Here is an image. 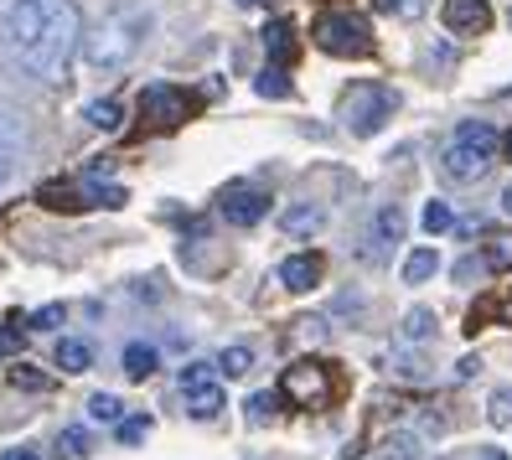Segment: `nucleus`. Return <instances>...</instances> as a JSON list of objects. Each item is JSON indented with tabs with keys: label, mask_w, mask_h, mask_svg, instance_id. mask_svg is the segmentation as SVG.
<instances>
[{
	"label": "nucleus",
	"mask_w": 512,
	"mask_h": 460,
	"mask_svg": "<svg viewBox=\"0 0 512 460\" xmlns=\"http://www.w3.org/2000/svg\"><path fill=\"white\" fill-rule=\"evenodd\" d=\"M218 212H223V223H233V228H254V223L269 218V192L249 187V181H233V187L218 197Z\"/></svg>",
	"instance_id": "9"
},
{
	"label": "nucleus",
	"mask_w": 512,
	"mask_h": 460,
	"mask_svg": "<svg viewBox=\"0 0 512 460\" xmlns=\"http://www.w3.org/2000/svg\"><path fill=\"white\" fill-rule=\"evenodd\" d=\"M280 285L295 290V295L316 290V285H321V254H290V259L280 264Z\"/></svg>",
	"instance_id": "13"
},
{
	"label": "nucleus",
	"mask_w": 512,
	"mask_h": 460,
	"mask_svg": "<svg viewBox=\"0 0 512 460\" xmlns=\"http://www.w3.org/2000/svg\"><path fill=\"white\" fill-rule=\"evenodd\" d=\"M0 460H42V455H37V450H26V445H16V450H6Z\"/></svg>",
	"instance_id": "36"
},
{
	"label": "nucleus",
	"mask_w": 512,
	"mask_h": 460,
	"mask_svg": "<svg viewBox=\"0 0 512 460\" xmlns=\"http://www.w3.org/2000/svg\"><path fill=\"white\" fill-rule=\"evenodd\" d=\"M21 347H26V336H21L16 326H11V331H0V352H21Z\"/></svg>",
	"instance_id": "35"
},
{
	"label": "nucleus",
	"mask_w": 512,
	"mask_h": 460,
	"mask_svg": "<svg viewBox=\"0 0 512 460\" xmlns=\"http://www.w3.org/2000/svg\"><path fill=\"white\" fill-rule=\"evenodd\" d=\"M404 233H409V218H404V207L399 202H383L373 218H368V228H363V243H357V259L363 264H388L394 259V249L404 243Z\"/></svg>",
	"instance_id": "6"
},
{
	"label": "nucleus",
	"mask_w": 512,
	"mask_h": 460,
	"mask_svg": "<svg viewBox=\"0 0 512 460\" xmlns=\"http://www.w3.org/2000/svg\"><path fill=\"white\" fill-rule=\"evenodd\" d=\"M425 455V440L414 435V429H394L378 450H373V460H419Z\"/></svg>",
	"instance_id": "15"
},
{
	"label": "nucleus",
	"mask_w": 512,
	"mask_h": 460,
	"mask_svg": "<svg viewBox=\"0 0 512 460\" xmlns=\"http://www.w3.org/2000/svg\"><path fill=\"white\" fill-rule=\"evenodd\" d=\"M83 119L94 130H119V125H125V104H119V99H99V104L83 109Z\"/></svg>",
	"instance_id": "19"
},
{
	"label": "nucleus",
	"mask_w": 512,
	"mask_h": 460,
	"mask_svg": "<svg viewBox=\"0 0 512 460\" xmlns=\"http://www.w3.org/2000/svg\"><path fill=\"white\" fill-rule=\"evenodd\" d=\"M383 11H394V16H419L425 11V0H378Z\"/></svg>",
	"instance_id": "33"
},
{
	"label": "nucleus",
	"mask_w": 512,
	"mask_h": 460,
	"mask_svg": "<svg viewBox=\"0 0 512 460\" xmlns=\"http://www.w3.org/2000/svg\"><path fill=\"white\" fill-rule=\"evenodd\" d=\"M68 316V305H42V311L32 316V331H52V326H63Z\"/></svg>",
	"instance_id": "31"
},
{
	"label": "nucleus",
	"mask_w": 512,
	"mask_h": 460,
	"mask_svg": "<svg viewBox=\"0 0 512 460\" xmlns=\"http://www.w3.org/2000/svg\"><path fill=\"white\" fill-rule=\"evenodd\" d=\"M57 450H63L68 460H78V455L94 450V435H88L83 424H73V429H63V435H57Z\"/></svg>",
	"instance_id": "23"
},
{
	"label": "nucleus",
	"mask_w": 512,
	"mask_h": 460,
	"mask_svg": "<svg viewBox=\"0 0 512 460\" xmlns=\"http://www.w3.org/2000/svg\"><path fill=\"white\" fill-rule=\"evenodd\" d=\"M254 88H259L264 99H285V94H290V83H285V68H280V63H269V68L259 73V83H254Z\"/></svg>",
	"instance_id": "25"
},
{
	"label": "nucleus",
	"mask_w": 512,
	"mask_h": 460,
	"mask_svg": "<svg viewBox=\"0 0 512 460\" xmlns=\"http://www.w3.org/2000/svg\"><path fill=\"white\" fill-rule=\"evenodd\" d=\"M238 6H244V11L254 6V11H259V6H275V0H238Z\"/></svg>",
	"instance_id": "38"
},
{
	"label": "nucleus",
	"mask_w": 512,
	"mask_h": 460,
	"mask_svg": "<svg viewBox=\"0 0 512 460\" xmlns=\"http://www.w3.org/2000/svg\"><path fill=\"white\" fill-rule=\"evenodd\" d=\"M280 223H285L290 238H311V233L326 223V207H321V202H290Z\"/></svg>",
	"instance_id": "14"
},
{
	"label": "nucleus",
	"mask_w": 512,
	"mask_h": 460,
	"mask_svg": "<svg viewBox=\"0 0 512 460\" xmlns=\"http://www.w3.org/2000/svg\"><path fill=\"white\" fill-rule=\"evenodd\" d=\"M487 419H492L497 429H512V388H497V393L487 398Z\"/></svg>",
	"instance_id": "27"
},
{
	"label": "nucleus",
	"mask_w": 512,
	"mask_h": 460,
	"mask_svg": "<svg viewBox=\"0 0 512 460\" xmlns=\"http://www.w3.org/2000/svg\"><path fill=\"white\" fill-rule=\"evenodd\" d=\"M182 388H187V414L192 419H218L223 414V383L213 378V367L207 362H187L182 367Z\"/></svg>",
	"instance_id": "8"
},
{
	"label": "nucleus",
	"mask_w": 512,
	"mask_h": 460,
	"mask_svg": "<svg viewBox=\"0 0 512 460\" xmlns=\"http://www.w3.org/2000/svg\"><path fill=\"white\" fill-rule=\"evenodd\" d=\"M440 460H456V455H440Z\"/></svg>",
	"instance_id": "40"
},
{
	"label": "nucleus",
	"mask_w": 512,
	"mask_h": 460,
	"mask_svg": "<svg viewBox=\"0 0 512 460\" xmlns=\"http://www.w3.org/2000/svg\"><path fill=\"white\" fill-rule=\"evenodd\" d=\"M264 52H269V63H290V57H295V26L290 21H269L264 26Z\"/></svg>",
	"instance_id": "16"
},
{
	"label": "nucleus",
	"mask_w": 512,
	"mask_h": 460,
	"mask_svg": "<svg viewBox=\"0 0 512 460\" xmlns=\"http://www.w3.org/2000/svg\"><path fill=\"white\" fill-rule=\"evenodd\" d=\"M440 21H445L450 37H481L492 26V6H487V0H445Z\"/></svg>",
	"instance_id": "11"
},
{
	"label": "nucleus",
	"mask_w": 512,
	"mask_h": 460,
	"mask_svg": "<svg viewBox=\"0 0 512 460\" xmlns=\"http://www.w3.org/2000/svg\"><path fill=\"white\" fill-rule=\"evenodd\" d=\"M435 269H440V254H435V249H414V254L404 259V285H425Z\"/></svg>",
	"instance_id": "21"
},
{
	"label": "nucleus",
	"mask_w": 512,
	"mask_h": 460,
	"mask_svg": "<svg viewBox=\"0 0 512 460\" xmlns=\"http://www.w3.org/2000/svg\"><path fill=\"white\" fill-rule=\"evenodd\" d=\"M285 398L295 409H326V398H331V367L326 362H290L285 367V378H280Z\"/></svg>",
	"instance_id": "7"
},
{
	"label": "nucleus",
	"mask_w": 512,
	"mask_h": 460,
	"mask_svg": "<svg viewBox=\"0 0 512 460\" xmlns=\"http://www.w3.org/2000/svg\"><path fill=\"white\" fill-rule=\"evenodd\" d=\"M0 42L26 78L63 83L83 42V16L73 0H0Z\"/></svg>",
	"instance_id": "1"
},
{
	"label": "nucleus",
	"mask_w": 512,
	"mask_h": 460,
	"mask_svg": "<svg viewBox=\"0 0 512 460\" xmlns=\"http://www.w3.org/2000/svg\"><path fill=\"white\" fill-rule=\"evenodd\" d=\"M145 429H150L145 419H130V424L119 419V440H125V445H140V440H145Z\"/></svg>",
	"instance_id": "32"
},
{
	"label": "nucleus",
	"mask_w": 512,
	"mask_h": 460,
	"mask_svg": "<svg viewBox=\"0 0 512 460\" xmlns=\"http://www.w3.org/2000/svg\"><path fill=\"white\" fill-rule=\"evenodd\" d=\"M435 336V311H425V305H414V311H404V321H399V342L404 347H414V342H430Z\"/></svg>",
	"instance_id": "17"
},
{
	"label": "nucleus",
	"mask_w": 512,
	"mask_h": 460,
	"mask_svg": "<svg viewBox=\"0 0 512 460\" xmlns=\"http://www.w3.org/2000/svg\"><path fill=\"white\" fill-rule=\"evenodd\" d=\"M244 414H249L254 424H269V419H275V393H249V398H244Z\"/></svg>",
	"instance_id": "29"
},
{
	"label": "nucleus",
	"mask_w": 512,
	"mask_h": 460,
	"mask_svg": "<svg viewBox=\"0 0 512 460\" xmlns=\"http://www.w3.org/2000/svg\"><path fill=\"white\" fill-rule=\"evenodd\" d=\"M394 109H399V94L388 83H352L342 94V104H337V119L357 140H368V135H378L388 119H394Z\"/></svg>",
	"instance_id": "4"
},
{
	"label": "nucleus",
	"mask_w": 512,
	"mask_h": 460,
	"mask_svg": "<svg viewBox=\"0 0 512 460\" xmlns=\"http://www.w3.org/2000/svg\"><path fill=\"white\" fill-rule=\"evenodd\" d=\"M213 367H218L223 378H249V373H254V347L233 342V347H223V352H218V362H213Z\"/></svg>",
	"instance_id": "18"
},
{
	"label": "nucleus",
	"mask_w": 512,
	"mask_h": 460,
	"mask_svg": "<svg viewBox=\"0 0 512 460\" xmlns=\"http://www.w3.org/2000/svg\"><path fill=\"white\" fill-rule=\"evenodd\" d=\"M497 145H502V135L487 125V119H466L440 150L445 181H481L492 171V161H497Z\"/></svg>",
	"instance_id": "3"
},
{
	"label": "nucleus",
	"mask_w": 512,
	"mask_h": 460,
	"mask_svg": "<svg viewBox=\"0 0 512 460\" xmlns=\"http://www.w3.org/2000/svg\"><path fill=\"white\" fill-rule=\"evenodd\" d=\"M88 414H94L99 424H114V419H125V404H119L114 393H94L88 398Z\"/></svg>",
	"instance_id": "26"
},
{
	"label": "nucleus",
	"mask_w": 512,
	"mask_h": 460,
	"mask_svg": "<svg viewBox=\"0 0 512 460\" xmlns=\"http://www.w3.org/2000/svg\"><path fill=\"white\" fill-rule=\"evenodd\" d=\"M388 362H394V373H399V378H414V383H419V378H430V362H425V357H409V352H394V357H388Z\"/></svg>",
	"instance_id": "28"
},
{
	"label": "nucleus",
	"mask_w": 512,
	"mask_h": 460,
	"mask_svg": "<svg viewBox=\"0 0 512 460\" xmlns=\"http://www.w3.org/2000/svg\"><path fill=\"white\" fill-rule=\"evenodd\" d=\"M57 367H63V373H88V367H94V347L88 342H57Z\"/></svg>",
	"instance_id": "20"
},
{
	"label": "nucleus",
	"mask_w": 512,
	"mask_h": 460,
	"mask_svg": "<svg viewBox=\"0 0 512 460\" xmlns=\"http://www.w3.org/2000/svg\"><path fill=\"white\" fill-rule=\"evenodd\" d=\"M481 264H487L492 274H507L512 269V238H492L487 249H481Z\"/></svg>",
	"instance_id": "24"
},
{
	"label": "nucleus",
	"mask_w": 512,
	"mask_h": 460,
	"mask_svg": "<svg viewBox=\"0 0 512 460\" xmlns=\"http://www.w3.org/2000/svg\"><path fill=\"white\" fill-rule=\"evenodd\" d=\"M502 212H507V218H512V181H507V187H502Z\"/></svg>",
	"instance_id": "37"
},
{
	"label": "nucleus",
	"mask_w": 512,
	"mask_h": 460,
	"mask_svg": "<svg viewBox=\"0 0 512 460\" xmlns=\"http://www.w3.org/2000/svg\"><path fill=\"white\" fill-rule=\"evenodd\" d=\"M145 37H150V11L145 6H114L109 16H99L83 32L78 52H83V63L94 73H119V68H130L140 57Z\"/></svg>",
	"instance_id": "2"
},
{
	"label": "nucleus",
	"mask_w": 512,
	"mask_h": 460,
	"mask_svg": "<svg viewBox=\"0 0 512 460\" xmlns=\"http://www.w3.org/2000/svg\"><path fill=\"white\" fill-rule=\"evenodd\" d=\"M156 362L161 357H156V347H150V342H130L125 347V373L130 378H150V373H156Z\"/></svg>",
	"instance_id": "22"
},
{
	"label": "nucleus",
	"mask_w": 512,
	"mask_h": 460,
	"mask_svg": "<svg viewBox=\"0 0 512 460\" xmlns=\"http://www.w3.org/2000/svg\"><path fill=\"white\" fill-rule=\"evenodd\" d=\"M316 47L326 57H368L373 52V26L352 11H326L316 21Z\"/></svg>",
	"instance_id": "5"
},
{
	"label": "nucleus",
	"mask_w": 512,
	"mask_h": 460,
	"mask_svg": "<svg viewBox=\"0 0 512 460\" xmlns=\"http://www.w3.org/2000/svg\"><path fill=\"white\" fill-rule=\"evenodd\" d=\"M21 156H26V140H21V130H16V119L0 114V192H6L11 181H16Z\"/></svg>",
	"instance_id": "12"
},
{
	"label": "nucleus",
	"mask_w": 512,
	"mask_h": 460,
	"mask_svg": "<svg viewBox=\"0 0 512 460\" xmlns=\"http://www.w3.org/2000/svg\"><path fill=\"white\" fill-rule=\"evenodd\" d=\"M445 228H456V212H450L445 202H430L425 207V233H445Z\"/></svg>",
	"instance_id": "30"
},
{
	"label": "nucleus",
	"mask_w": 512,
	"mask_h": 460,
	"mask_svg": "<svg viewBox=\"0 0 512 460\" xmlns=\"http://www.w3.org/2000/svg\"><path fill=\"white\" fill-rule=\"evenodd\" d=\"M476 373H481V357H461L456 362V383H471Z\"/></svg>",
	"instance_id": "34"
},
{
	"label": "nucleus",
	"mask_w": 512,
	"mask_h": 460,
	"mask_svg": "<svg viewBox=\"0 0 512 460\" xmlns=\"http://www.w3.org/2000/svg\"><path fill=\"white\" fill-rule=\"evenodd\" d=\"M502 150H507V161H512V135H507V140H502Z\"/></svg>",
	"instance_id": "39"
},
{
	"label": "nucleus",
	"mask_w": 512,
	"mask_h": 460,
	"mask_svg": "<svg viewBox=\"0 0 512 460\" xmlns=\"http://www.w3.org/2000/svg\"><path fill=\"white\" fill-rule=\"evenodd\" d=\"M140 114L150 119V125H182V119L192 114V99L176 83H150L140 94Z\"/></svg>",
	"instance_id": "10"
}]
</instances>
